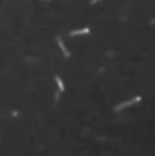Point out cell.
<instances>
[{
    "mask_svg": "<svg viewBox=\"0 0 155 156\" xmlns=\"http://www.w3.org/2000/svg\"><path fill=\"white\" fill-rule=\"evenodd\" d=\"M140 101H141V97L137 96V97H134V99H129V100H126V101H122V103H119L117 106H114V111H116V112L123 111L125 108L131 106V105H136V103H140Z\"/></svg>",
    "mask_w": 155,
    "mask_h": 156,
    "instance_id": "cell-1",
    "label": "cell"
},
{
    "mask_svg": "<svg viewBox=\"0 0 155 156\" xmlns=\"http://www.w3.org/2000/svg\"><path fill=\"white\" fill-rule=\"evenodd\" d=\"M56 43H58V46H59V49H61L63 55H64L65 58H70V53H69V50H67L65 44L63 43V38H61V37H56Z\"/></svg>",
    "mask_w": 155,
    "mask_h": 156,
    "instance_id": "cell-2",
    "label": "cell"
},
{
    "mask_svg": "<svg viewBox=\"0 0 155 156\" xmlns=\"http://www.w3.org/2000/svg\"><path fill=\"white\" fill-rule=\"evenodd\" d=\"M90 32V28H84V29H78V30H72L70 37H78V35H85Z\"/></svg>",
    "mask_w": 155,
    "mask_h": 156,
    "instance_id": "cell-3",
    "label": "cell"
},
{
    "mask_svg": "<svg viewBox=\"0 0 155 156\" xmlns=\"http://www.w3.org/2000/svg\"><path fill=\"white\" fill-rule=\"evenodd\" d=\"M55 80H56L58 90H59V91H64V82H63V79L59 77V76H55Z\"/></svg>",
    "mask_w": 155,
    "mask_h": 156,
    "instance_id": "cell-4",
    "label": "cell"
},
{
    "mask_svg": "<svg viewBox=\"0 0 155 156\" xmlns=\"http://www.w3.org/2000/svg\"><path fill=\"white\" fill-rule=\"evenodd\" d=\"M59 92H61V91H56L55 92V100H59Z\"/></svg>",
    "mask_w": 155,
    "mask_h": 156,
    "instance_id": "cell-5",
    "label": "cell"
},
{
    "mask_svg": "<svg viewBox=\"0 0 155 156\" xmlns=\"http://www.w3.org/2000/svg\"><path fill=\"white\" fill-rule=\"evenodd\" d=\"M99 2H100V0H91L90 5H96V3H99Z\"/></svg>",
    "mask_w": 155,
    "mask_h": 156,
    "instance_id": "cell-6",
    "label": "cell"
},
{
    "mask_svg": "<svg viewBox=\"0 0 155 156\" xmlns=\"http://www.w3.org/2000/svg\"><path fill=\"white\" fill-rule=\"evenodd\" d=\"M151 24H155V18H152V20H151Z\"/></svg>",
    "mask_w": 155,
    "mask_h": 156,
    "instance_id": "cell-7",
    "label": "cell"
},
{
    "mask_svg": "<svg viewBox=\"0 0 155 156\" xmlns=\"http://www.w3.org/2000/svg\"><path fill=\"white\" fill-rule=\"evenodd\" d=\"M44 2H49V0H44Z\"/></svg>",
    "mask_w": 155,
    "mask_h": 156,
    "instance_id": "cell-8",
    "label": "cell"
}]
</instances>
